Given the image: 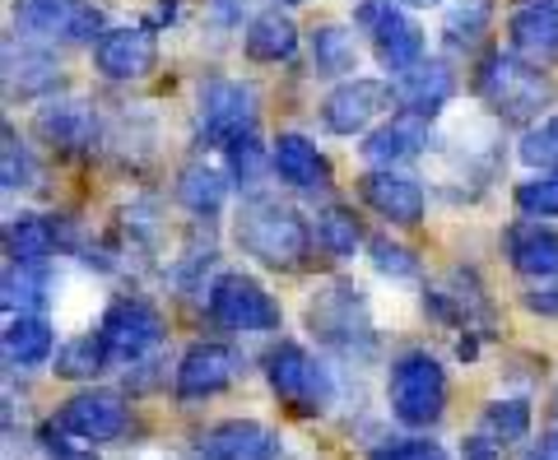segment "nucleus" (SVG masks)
<instances>
[{
  "instance_id": "f257e3e1",
  "label": "nucleus",
  "mask_w": 558,
  "mask_h": 460,
  "mask_svg": "<svg viewBox=\"0 0 558 460\" xmlns=\"http://www.w3.org/2000/svg\"><path fill=\"white\" fill-rule=\"evenodd\" d=\"M233 238L252 261L270 265V270H293V265H303V256L312 252V228L303 223L299 209L279 205L275 196L242 201Z\"/></svg>"
},
{
  "instance_id": "f03ea898",
  "label": "nucleus",
  "mask_w": 558,
  "mask_h": 460,
  "mask_svg": "<svg viewBox=\"0 0 558 460\" xmlns=\"http://www.w3.org/2000/svg\"><path fill=\"white\" fill-rule=\"evenodd\" d=\"M475 88H480V98L502 121H531L554 98L545 70L531 65V61H521L517 51H512V57H508V51H488L484 65H480V75H475Z\"/></svg>"
},
{
  "instance_id": "7ed1b4c3",
  "label": "nucleus",
  "mask_w": 558,
  "mask_h": 460,
  "mask_svg": "<svg viewBox=\"0 0 558 460\" xmlns=\"http://www.w3.org/2000/svg\"><path fill=\"white\" fill-rule=\"evenodd\" d=\"M391 414L405 428H433L447 414V373L433 353H400L387 377Z\"/></svg>"
},
{
  "instance_id": "20e7f679",
  "label": "nucleus",
  "mask_w": 558,
  "mask_h": 460,
  "mask_svg": "<svg viewBox=\"0 0 558 460\" xmlns=\"http://www.w3.org/2000/svg\"><path fill=\"white\" fill-rule=\"evenodd\" d=\"M196 126L215 149L256 140V88L242 80H205L196 94Z\"/></svg>"
},
{
  "instance_id": "39448f33",
  "label": "nucleus",
  "mask_w": 558,
  "mask_h": 460,
  "mask_svg": "<svg viewBox=\"0 0 558 460\" xmlns=\"http://www.w3.org/2000/svg\"><path fill=\"white\" fill-rule=\"evenodd\" d=\"M266 382L279 396V404H289L293 414H322L330 400H336V382L322 367V359H312L303 344L279 340L266 353Z\"/></svg>"
},
{
  "instance_id": "423d86ee",
  "label": "nucleus",
  "mask_w": 558,
  "mask_h": 460,
  "mask_svg": "<svg viewBox=\"0 0 558 460\" xmlns=\"http://www.w3.org/2000/svg\"><path fill=\"white\" fill-rule=\"evenodd\" d=\"M205 307L223 330H242V335H266V330H279V322H284V312L266 293V285L242 270L215 275V285L205 289Z\"/></svg>"
},
{
  "instance_id": "0eeeda50",
  "label": "nucleus",
  "mask_w": 558,
  "mask_h": 460,
  "mask_svg": "<svg viewBox=\"0 0 558 460\" xmlns=\"http://www.w3.org/2000/svg\"><path fill=\"white\" fill-rule=\"evenodd\" d=\"M354 24L373 33L377 61L405 75L410 65L424 61V28H418L405 10H396V0H363L354 10Z\"/></svg>"
},
{
  "instance_id": "6e6552de",
  "label": "nucleus",
  "mask_w": 558,
  "mask_h": 460,
  "mask_svg": "<svg viewBox=\"0 0 558 460\" xmlns=\"http://www.w3.org/2000/svg\"><path fill=\"white\" fill-rule=\"evenodd\" d=\"M307 322L312 335H322L330 349L340 353H354V349H368L373 344V326H368V312H363V298L354 285H326L307 307Z\"/></svg>"
},
{
  "instance_id": "1a4fd4ad",
  "label": "nucleus",
  "mask_w": 558,
  "mask_h": 460,
  "mask_svg": "<svg viewBox=\"0 0 558 460\" xmlns=\"http://www.w3.org/2000/svg\"><path fill=\"white\" fill-rule=\"evenodd\" d=\"M14 24L28 38H43V43H98L102 38V14L89 0H24Z\"/></svg>"
},
{
  "instance_id": "9d476101",
  "label": "nucleus",
  "mask_w": 558,
  "mask_h": 460,
  "mask_svg": "<svg viewBox=\"0 0 558 460\" xmlns=\"http://www.w3.org/2000/svg\"><path fill=\"white\" fill-rule=\"evenodd\" d=\"M98 335L108 340L112 359L135 363V359H145L149 349H159L163 316H159V307H154V303H145V298H112L108 312H102Z\"/></svg>"
},
{
  "instance_id": "9b49d317",
  "label": "nucleus",
  "mask_w": 558,
  "mask_h": 460,
  "mask_svg": "<svg viewBox=\"0 0 558 460\" xmlns=\"http://www.w3.org/2000/svg\"><path fill=\"white\" fill-rule=\"evenodd\" d=\"M391 98H396V88L391 84H381V80H344L336 84L326 94L322 102V121H326V131L330 135H363L373 126V121L391 108Z\"/></svg>"
},
{
  "instance_id": "f8f14e48",
  "label": "nucleus",
  "mask_w": 558,
  "mask_h": 460,
  "mask_svg": "<svg viewBox=\"0 0 558 460\" xmlns=\"http://www.w3.org/2000/svg\"><path fill=\"white\" fill-rule=\"evenodd\" d=\"M154 61H159V38L149 28H102V38L94 43V70L102 80H145Z\"/></svg>"
},
{
  "instance_id": "ddd939ff",
  "label": "nucleus",
  "mask_w": 558,
  "mask_h": 460,
  "mask_svg": "<svg viewBox=\"0 0 558 460\" xmlns=\"http://www.w3.org/2000/svg\"><path fill=\"white\" fill-rule=\"evenodd\" d=\"M61 428L70 437H80V441H117L121 433H126V400H121L117 391H80V396H70L61 404Z\"/></svg>"
},
{
  "instance_id": "4468645a",
  "label": "nucleus",
  "mask_w": 558,
  "mask_h": 460,
  "mask_svg": "<svg viewBox=\"0 0 558 460\" xmlns=\"http://www.w3.org/2000/svg\"><path fill=\"white\" fill-rule=\"evenodd\" d=\"M33 131L61 154H89L98 145V112L84 98H47L33 117Z\"/></svg>"
},
{
  "instance_id": "2eb2a0df",
  "label": "nucleus",
  "mask_w": 558,
  "mask_h": 460,
  "mask_svg": "<svg viewBox=\"0 0 558 460\" xmlns=\"http://www.w3.org/2000/svg\"><path fill=\"white\" fill-rule=\"evenodd\" d=\"M238 349L229 344H215V340H201L182 353L178 363V396L182 400H205V396H219L223 386H233L238 377Z\"/></svg>"
},
{
  "instance_id": "dca6fc26",
  "label": "nucleus",
  "mask_w": 558,
  "mask_h": 460,
  "mask_svg": "<svg viewBox=\"0 0 558 460\" xmlns=\"http://www.w3.org/2000/svg\"><path fill=\"white\" fill-rule=\"evenodd\" d=\"M359 191H363V201H368V205L377 209V215L387 219V223H396V228H414L418 219H424V209H428L424 186H418V177L396 172V168L363 172Z\"/></svg>"
},
{
  "instance_id": "f3484780",
  "label": "nucleus",
  "mask_w": 558,
  "mask_h": 460,
  "mask_svg": "<svg viewBox=\"0 0 558 460\" xmlns=\"http://www.w3.org/2000/svg\"><path fill=\"white\" fill-rule=\"evenodd\" d=\"M279 437L256 419H223L201 437V460H275Z\"/></svg>"
},
{
  "instance_id": "a211bd4d",
  "label": "nucleus",
  "mask_w": 558,
  "mask_h": 460,
  "mask_svg": "<svg viewBox=\"0 0 558 460\" xmlns=\"http://www.w3.org/2000/svg\"><path fill=\"white\" fill-rule=\"evenodd\" d=\"M508 33H512V51L521 61H531L539 70L558 61V5L554 0H531V5H521L508 20Z\"/></svg>"
},
{
  "instance_id": "6ab92c4d",
  "label": "nucleus",
  "mask_w": 558,
  "mask_h": 460,
  "mask_svg": "<svg viewBox=\"0 0 558 460\" xmlns=\"http://www.w3.org/2000/svg\"><path fill=\"white\" fill-rule=\"evenodd\" d=\"M396 102L414 117H438L451 94H457V75L447 70V61H418L405 75H396Z\"/></svg>"
},
{
  "instance_id": "aec40b11",
  "label": "nucleus",
  "mask_w": 558,
  "mask_h": 460,
  "mask_svg": "<svg viewBox=\"0 0 558 460\" xmlns=\"http://www.w3.org/2000/svg\"><path fill=\"white\" fill-rule=\"evenodd\" d=\"M428 149V117H414V112H396L391 121H381V126L368 135V145H363V158L377 168H396V164H410Z\"/></svg>"
},
{
  "instance_id": "412c9836",
  "label": "nucleus",
  "mask_w": 558,
  "mask_h": 460,
  "mask_svg": "<svg viewBox=\"0 0 558 460\" xmlns=\"http://www.w3.org/2000/svg\"><path fill=\"white\" fill-rule=\"evenodd\" d=\"M270 168L279 172V182H289V186H299V191H322V186H330V164H326V154L312 145L307 135H299V131H284V135L275 140Z\"/></svg>"
},
{
  "instance_id": "4be33fe9",
  "label": "nucleus",
  "mask_w": 558,
  "mask_h": 460,
  "mask_svg": "<svg viewBox=\"0 0 558 460\" xmlns=\"http://www.w3.org/2000/svg\"><path fill=\"white\" fill-rule=\"evenodd\" d=\"M512 270L526 279H554L558 275V233L539 223H517L508 233Z\"/></svg>"
},
{
  "instance_id": "5701e85b",
  "label": "nucleus",
  "mask_w": 558,
  "mask_h": 460,
  "mask_svg": "<svg viewBox=\"0 0 558 460\" xmlns=\"http://www.w3.org/2000/svg\"><path fill=\"white\" fill-rule=\"evenodd\" d=\"M5 80H10V94H20V98H38V94H47V88H57L61 84V65H57V57L51 51H43V47H28V43H20V47H5Z\"/></svg>"
},
{
  "instance_id": "b1692460",
  "label": "nucleus",
  "mask_w": 558,
  "mask_h": 460,
  "mask_svg": "<svg viewBox=\"0 0 558 460\" xmlns=\"http://www.w3.org/2000/svg\"><path fill=\"white\" fill-rule=\"evenodd\" d=\"M242 47H247L252 61H289L293 51H299V28H293L289 14L279 10H266L256 14V20L247 24V33H242Z\"/></svg>"
},
{
  "instance_id": "393cba45",
  "label": "nucleus",
  "mask_w": 558,
  "mask_h": 460,
  "mask_svg": "<svg viewBox=\"0 0 558 460\" xmlns=\"http://www.w3.org/2000/svg\"><path fill=\"white\" fill-rule=\"evenodd\" d=\"M51 353H57V335H51V326L43 322V316L14 312L10 326H5V359L14 367H38V363L51 359Z\"/></svg>"
},
{
  "instance_id": "a878e982",
  "label": "nucleus",
  "mask_w": 558,
  "mask_h": 460,
  "mask_svg": "<svg viewBox=\"0 0 558 460\" xmlns=\"http://www.w3.org/2000/svg\"><path fill=\"white\" fill-rule=\"evenodd\" d=\"M307 47H312V70L317 75H349V70H359V43L344 24H317Z\"/></svg>"
},
{
  "instance_id": "bb28decb",
  "label": "nucleus",
  "mask_w": 558,
  "mask_h": 460,
  "mask_svg": "<svg viewBox=\"0 0 558 460\" xmlns=\"http://www.w3.org/2000/svg\"><path fill=\"white\" fill-rule=\"evenodd\" d=\"M178 201L191 209V215H219L223 201H229V177L209 164H191L178 182Z\"/></svg>"
},
{
  "instance_id": "cd10ccee",
  "label": "nucleus",
  "mask_w": 558,
  "mask_h": 460,
  "mask_svg": "<svg viewBox=\"0 0 558 460\" xmlns=\"http://www.w3.org/2000/svg\"><path fill=\"white\" fill-rule=\"evenodd\" d=\"M5 252L10 261H24V265H47V256L57 252V228L38 215H20L10 219L5 228Z\"/></svg>"
},
{
  "instance_id": "c85d7f7f",
  "label": "nucleus",
  "mask_w": 558,
  "mask_h": 460,
  "mask_svg": "<svg viewBox=\"0 0 558 460\" xmlns=\"http://www.w3.org/2000/svg\"><path fill=\"white\" fill-rule=\"evenodd\" d=\"M108 340L102 335H75L70 344L57 349V377L65 382H94L102 367H108Z\"/></svg>"
},
{
  "instance_id": "c756f323",
  "label": "nucleus",
  "mask_w": 558,
  "mask_h": 460,
  "mask_svg": "<svg viewBox=\"0 0 558 460\" xmlns=\"http://www.w3.org/2000/svg\"><path fill=\"white\" fill-rule=\"evenodd\" d=\"M488 24H494V0H461V5L447 10L442 38L451 51H470L488 33Z\"/></svg>"
},
{
  "instance_id": "7c9ffc66",
  "label": "nucleus",
  "mask_w": 558,
  "mask_h": 460,
  "mask_svg": "<svg viewBox=\"0 0 558 460\" xmlns=\"http://www.w3.org/2000/svg\"><path fill=\"white\" fill-rule=\"evenodd\" d=\"M480 433L488 441H498V447L526 441V433H531V404L526 400H494V404H484Z\"/></svg>"
},
{
  "instance_id": "2f4dec72",
  "label": "nucleus",
  "mask_w": 558,
  "mask_h": 460,
  "mask_svg": "<svg viewBox=\"0 0 558 460\" xmlns=\"http://www.w3.org/2000/svg\"><path fill=\"white\" fill-rule=\"evenodd\" d=\"M312 238H317L322 252H326V256H336V261H349V256L359 252V242H363L359 219L349 215V209H340V205L322 209V215H317V228H312Z\"/></svg>"
},
{
  "instance_id": "473e14b6",
  "label": "nucleus",
  "mask_w": 558,
  "mask_h": 460,
  "mask_svg": "<svg viewBox=\"0 0 558 460\" xmlns=\"http://www.w3.org/2000/svg\"><path fill=\"white\" fill-rule=\"evenodd\" d=\"M47 303V265H5V307L10 312H38Z\"/></svg>"
},
{
  "instance_id": "72a5a7b5",
  "label": "nucleus",
  "mask_w": 558,
  "mask_h": 460,
  "mask_svg": "<svg viewBox=\"0 0 558 460\" xmlns=\"http://www.w3.org/2000/svg\"><path fill=\"white\" fill-rule=\"evenodd\" d=\"M517 158H521L526 168H539V172H554V168H558V112L545 117L539 126H531L526 135H521Z\"/></svg>"
},
{
  "instance_id": "f704fd0d",
  "label": "nucleus",
  "mask_w": 558,
  "mask_h": 460,
  "mask_svg": "<svg viewBox=\"0 0 558 460\" xmlns=\"http://www.w3.org/2000/svg\"><path fill=\"white\" fill-rule=\"evenodd\" d=\"M0 182H5V191L38 186V164H33L28 145L14 131H5V149H0Z\"/></svg>"
},
{
  "instance_id": "c9c22d12",
  "label": "nucleus",
  "mask_w": 558,
  "mask_h": 460,
  "mask_svg": "<svg viewBox=\"0 0 558 460\" xmlns=\"http://www.w3.org/2000/svg\"><path fill=\"white\" fill-rule=\"evenodd\" d=\"M517 209L521 215H535V219H554L558 215V168L535 177V182H521L517 186Z\"/></svg>"
},
{
  "instance_id": "e433bc0d",
  "label": "nucleus",
  "mask_w": 558,
  "mask_h": 460,
  "mask_svg": "<svg viewBox=\"0 0 558 460\" xmlns=\"http://www.w3.org/2000/svg\"><path fill=\"white\" fill-rule=\"evenodd\" d=\"M373 265L381 275H391V279H410V275H418V261L405 252V246H396V242H387V238H377L373 242Z\"/></svg>"
},
{
  "instance_id": "4c0bfd02",
  "label": "nucleus",
  "mask_w": 558,
  "mask_h": 460,
  "mask_svg": "<svg viewBox=\"0 0 558 460\" xmlns=\"http://www.w3.org/2000/svg\"><path fill=\"white\" fill-rule=\"evenodd\" d=\"M373 460H451L438 441H396V447H377Z\"/></svg>"
},
{
  "instance_id": "58836bf2",
  "label": "nucleus",
  "mask_w": 558,
  "mask_h": 460,
  "mask_svg": "<svg viewBox=\"0 0 558 460\" xmlns=\"http://www.w3.org/2000/svg\"><path fill=\"white\" fill-rule=\"evenodd\" d=\"M461 460H502V447L498 441H488L480 428L465 437V447H461Z\"/></svg>"
},
{
  "instance_id": "ea45409f",
  "label": "nucleus",
  "mask_w": 558,
  "mask_h": 460,
  "mask_svg": "<svg viewBox=\"0 0 558 460\" xmlns=\"http://www.w3.org/2000/svg\"><path fill=\"white\" fill-rule=\"evenodd\" d=\"M526 307L539 316H558V285H545V279H539V289L526 293Z\"/></svg>"
},
{
  "instance_id": "a19ab883",
  "label": "nucleus",
  "mask_w": 558,
  "mask_h": 460,
  "mask_svg": "<svg viewBox=\"0 0 558 460\" xmlns=\"http://www.w3.org/2000/svg\"><path fill=\"white\" fill-rule=\"evenodd\" d=\"M521 460H558V419L549 423V433H545V437H539V441H535V447H531L526 456H521Z\"/></svg>"
},
{
  "instance_id": "79ce46f5",
  "label": "nucleus",
  "mask_w": 558,
  "mask_h": 460,
  "mask_svg": "<svg viewBox=\"0 0 558 460\" xmlns=\"http://www.w3.org/2000/svg\"><path fill=\"white\" fill-rule=\"evenodd\" d=\"M47 451L61 456V460H94V451H57V441H47Z\"/></svg>"
},
{
  "instance_id": "37998d69",
  "label": "nucleus",
  "mask_w": 558,
  "mask_h": 460,
  "mask_svg": "<svg viewBox=\"0 0 558 460\" xmlns=\"http://www.w3.org/2000/svg\"><path fill=\"white\" fill-rule=\"evenodd\" d=\"M410 5H447V0H410Z\"/></svg>"
},
{
  "instance_id": "c03bdc74",
  "label": "nucleus",
  "mask_w": 558,
  "mask_h": 460,
  "mask_svg": "<svg viewBox=\"0 0 558 460\" xmlns=\"http://www.w3.org/2000/svg\"><path fill=\"white\" fill-rule=\"evenodd\" d=\"M279 5H303V0H279Z\"/></svg>"
}]
</instances>
